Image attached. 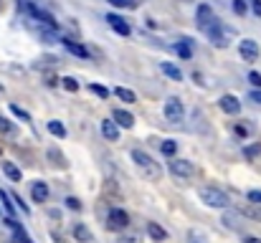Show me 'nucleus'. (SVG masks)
Segmentation results:
<instances>
[{"mask_svg": "<svg viewBox=\"0 0 261 243\" xmlns=\"http://www.w3.org/2000/svg\"><path fill=\"white\" fill-rule=\"evenodd\" d=\"M195 21H198V25H200V28H206V25H211V23L215 21V13L211 10V5H198Z\"/></svg>", "mask_w": 261, "mask_h": 243, "instance_id": "12", "label": "nucleus"}, {"mask_svg": "<svg viewBox=\"0 0 261 243\" xmlns=\"http://www.w3.org/2000/svg\"><path fill=\"white\" fill-rule=\"evenodd\" d=\"M188 241H190V243H206V238H203L198 231H190V233H188Z\"/></svg>", "mask_w": 261, "mask_h": 243, "instance_id": "33", "label": "nucleus"}, {"mask_svg": "<svg viewBox=\"0 0 261 243\" xmlns=\"http://www.w3.org/2000/svg\"><path fill=\"white\" fill-rule=\"evenodd\" d=\"M249 81H251L256 89H261V73H259V71H251V73H249Z\"/></svg>", "mask_w": 261, "mask_h": 243, "instance_id": "31", "label": "nucleus"}, {"mask_svg": "<svg viewBox=\"0 0 261 243\" xmlns=\"http://www.w3.org/2000/svg\"><path fill=\"white\" fill-rule=\"evenodd\" d=\"M117 243H142V241H140L137 236H122V238H119Z\"/></svg>", "mask_w": 261, "mask_h": 243, "instance_id": "35", "label": "nucleus"}, {"mask_svg": "<svg viewBox=\"0 0 261 243\" xmlns=\"http://www.w3.org/2000/svg\"><path fill=\"white\" fill-rule=\"evenodd\" d=\"M223 223L231 228V231H241V228H243V216L238 210H226L223 213Z\"/></svg>", "mask_w": 261, "mask_h": 243, "instance_id": "10", "label": "nucleus"}, {"mask_svg": "<svg viewBox=\"0 0 261 243\" xmlns=\"http://www.w3.org/2000/svg\"><path fill=\"white\" fill-rule=\"evenodd\" d=\"M13 203H18V208H21L23 213H31V210H28V205H25V203L21 200V197H18V195H13Z\"/></svg>", "mask_w": 261, "mask_h": 243, "instance_id": "38", "label": "nucleus"}, {"mask_svg": "<svg viewBox=\"0 0 261 243\" xmlns=\"http://www.w3.org/2000/svg\"><path fill=\"white\" fill-rule=\"evenodd\" d=\"M0 97H5V89L3 86H0Z\"/></svg>", "mask_w": 261, "mask_h": 243, "instance_id": "43", "label": "nucleus"}, {"mask_svg": "<svg viewBox=\"0 0 261 243\" xmlns=\"http://www.w3.org/2000/svg\"><path fill=\"white\" fill-rule=\"evenodd\" d=\"M114 8H137L142 0H109Z\"/></svg>", "mask_w": 261, "mask_h": 243, "instance_id": "25", "label": "nucleus"}, {"mask_svg": "<svg viewBox=\"0 0 261 243\" xmlns=\"http://www.w3.org/2000/svg\"><path fill=\"white\" fill-rule=\"evenodd\" d=\"M71 233H74V238H76L79 243H92V241H94V233H92L84 223H74V225H71Z\"/></svg>", "mask_w": 261, "mask_h": 243, "instance_id": "13", "label": "nucleus"}, {"mask_svg": "<svg viewBox=\"0 0 261 243\" xmlns=\"http://www.w3.org/2000/svg\"><path fill=\"white\" fill-rule=\"evenodd\" d=\"M107 21H109V25H112L114 30H117L119 36H129V33H132V28H129V25L124 23V18H119V15L109 13V15H107Z\"/></svg>", "mask_w": 261, "mask_h": 243, "instance_id": "14", "label": "nucleus"}, {"mask_svg": "<svg viewBox=\"0 0 261 243\" xmlns=\"http://www.w3.org/2000/svg\"><path fill=\"white\" fill-rule=\"evenodd\" d=\"M170 172L175 175V177H193L195 175V165L190 162V160H180V157H172V162H170Z\"/></svg>", "mask_w": 261, "mask_h": 243, "instance_id": "4", "label": "nucleus"}, {"mask_svg": "<svg viewBox=\"0 0 261 243\" xmlns=\"http://www.w3.org/2000/svg\"><path fill=\"white\" fill-rule=\"evenodd\" d=\"M163 112H165V119L172 122V124H180L183 117H185V109H183V101L180 99H167Z\"/></svg>", "mask_w": 261, "mask_h": 243, "instance_id": "3", "label": "nucleus"}, {"mask_svg": "<svg viewBox=\"0 0 261 243\" xmlns=\"http://www.w3.org/2000/svg\"><path fill=\"white\" fill-rule=\"evenodd\" d=\"M251 8H254V13L261 18V0H254V5H251Z\"/></svg>", "mask_w": 261, "mask_h": 243, "instance_id": "40", "label": "nucleus"}, {"mask_svg": "<svg viewBox=\"0 0 261 243\" xmlns=\"http://www.w3.org/2000/svg\"><path fill=\"white\" fill-rule=\"evenodd\" d=\"M249 99H251L254 104H261V89H254V91H251V97H249Z\"/></svg>", "mask_w": 261, "mask_h": 243, "instance_id": "37", "label": "nucleus"}, {"mask_svg": "<svg viewBox=\"0 0 261 243\" xmlns=\"http://www.w3.org/2000/svg\"><path fill=\"white\" fill-rule=\"evenodd\" d=\"M238 53H241V58H243V61H256V58H259V53H261V49H259V43H256V41L243 38V41L238 43Z\"/></svg>", "mask_w": 261, "mask_h": 243, "instance_id": "7", "label": "nucleus"}, {"mask_svg": "<svg viewBox=\"0 0 261 243\" xmlns=\"http://www.w3.org/2000/svg\"><path fill=\"white\" fill-rule=\"evenodd\" d=\"M66 208H71V210H81V200H79V197H66Z\"/></svg>", "mask_w": 261, "mask_h": 243, "instance_id": "30", "label": "nucleus"}, {"mask_svg": "<svg viewBox=\"0 0 261 243\" xmlns=\"http://www.w3.org/2000/svg\"><path fill=\"white\" fill-rule=\"evenodd\" d=\"M147 236H150L152 241H157V243L167 241V231H165L160 223H147Z\"/></svg>", "mask_w": 261, "mask_h": 243, "instance_id": "17", "label": "nucleus"}, {"mask_svg": "<svg viewBox=\"0 0 261 243\" xmlns=\"http://www.w3.org/2000/svg\"><path fill=\"white\" fill-rule=\"evenodd\" d=\"M114 124L129 129V127H135V117L129 112H124V109H114Z\"/></svg>", "mask_w": 261, "mask_h": 243, "instance_id": "15", "label": "nucleus"}, {"mask_svg": "<svg viewBox=\"0 0 261 243\" xmlns=\"http://www.w3.org/2000/svg\"><path fill=\"white\" fill-rule=\"evenodd\" d=\"M206 33H208V38H211V43L213 46H218V49H226V46H228V33H226V30L218 25V23H211V25H206Z\"/></svg>", "mask_w": 261, "mask_h": 243, "instance_id": "6", "label": "nucleus"}, {"mask_svg": "<svg viewBox=\"0 0 261 243\" xmlns=\"http://www.w3.org/2000/svg\"><path fill=\"white\" fill-rule=\"evenodd\" d=\"M89 91H92V94H96V97H101V99H107V97H109V91H107L104 86H99V84H92Z\"/></svg>", "mask_w": 261, "mask_h": 243, "instance_id": "27", "label": "nucleus"}, {"mask_svg": "<svg viewBox=\"0 0 261 243\" xmlns=\"http://www.w3.org/2000/svg\"><path fill=\"white\" fill-rule=\"evenodd\" d=\"M59 81L64 84L66 91H76V89H79V81L74 79V76H66V79H59Z\"/></svg>", "mask_w": 261, "mask_h": 243, "instance_id": "26", "label": "nucleus"}, {"mask_svg": "<svg viewBox=\"0 0 261 243\" xmlns=\"http://www.w3.org/2000/svg\"><path fill=\"white\" fill-rule=\"evenodd\" d=\"M10 109H13V114H16V117H21L23 122H28V119H31V117H28V114L21 109V106H16V104H10Z\"/></svg>", "mask_w": 261, "mask_h": 243, "instance_id": "34", "label": "nucleus"}, {"mask_svg": "<svg viewBox=\"0 0 261 243\" xmlns=\"http://www.w3.org/2000/svg\"><path fill=\"white\" fill-rule=\"evenodd\" d=\"M231 8H234V13H238V15L246 13V3H243V0H234V3H231Z\"/></svg>", "mask_w": 261, "mask_h": 243, "instance_id": "29", "label": "nucleus"}, {"mask_svg": "<svg viewBox=\"0 0 261 243\" xmlns=\"http://www.w3.org/2000/svg\"><path fill=\"white\" fill-rule=\"evenodd\" d=\"M200 203H206L208 208H221V210H226L228 208V195L221 190V188H200Z\"/></svg>", "mask_w": 261, "mask_h": 243, "instance_id": "2", "label": "nucleus"}, {"mask_svg": "<svg viewBox=\"0 0 261 243\" xmlns=\"http://www.w3.org/2000/svg\"><path fill=\"white\" fill-rule=\"evenodd\" d=\"M3 172H5V177L8 180H13V182H21V170H18V167L16 165H13V162H3Z\"/></svg>", "mask_w": 261, "mask_h": 243, "instance_id": "19", "label": "nucleus"}, {"mask_svg": "<svg viewBox=\"0 0 261 243\" xmlns=\"http://www.w3.org/2000/svg\"><path fill=\"white\" fill-rule=\"evenodd\" d=\"M8 243H18V241H8Z\"/></svg>", "mask_w": 261, "mask_h": 243, "instance_id": "44", "label": "nucleus"}, {"mask_svg": "<svg viewBox=\"0 0 261 243\" xmlns=\"http://www.w3.org/2000/svg\"><path fill=\"white\" fill-rule=\"evenodd\" d=\"M175 51H178L183 58H190V56H193V53H190V49H188V43H178V46H175Z\"/></svg>", "mask_w": 261, "mask_h": 243, "instance_id": "28", "label": "nucleus"}, {"mask_svg": "<svg viewBox=\"0 0 261 243\" xmlns=\"http://www.w3.org/2000/svg\"><path fill=\"white\" fill-rule=\"evenodd\" d=\"M243 243H261V238H256V236H246Z\"/></svg>", "mask_w": 261, "mask_h": 243, "instance_id": "42", "label": "nucleus"}, {"mask_svg": "<svg viewBox=\"0 0 261 243\" xmlns=\"http://www.w3.org/2000/svg\"><path fill=\"white\" fill-rule=\"evenodd\" d=\"M46 84H48V86H56V84H59V79H56V76H51V73H48V76H46Z\"/></svg>", "mask_w": 261, "mask_h": 243, "instance_id": "41", "label": "nucleus"}, {"mask_svg": "<svg viewBox=\"0 0 261 243\" xmlns=\"http://www.w3.org/2000/svg\"><path fill=\"white\" fill-rule=\"evenodd\" d=\"M64 46L74 53V56H79V58H86V49L84 46H79V43H74V41H69V38H64Z\"/></svg>", "mask_w": 261, "mask_h": 243, "instance_id": "21", "label": "nucleus"}, {"mask_svg": "<svg viewBox=\"0 0 261 243\" xmlns=\"http://www.w3.org/2000/svg\"><path fill=\"white\" fill-rule=\"evenodd\" d=\"M160 69H163V73H165V76H170L172 81H180V79H183L180 69H178V66H172V64H167V61H163V64H160Z\"/></svg>", "mask_w": 261, "mask_h": 243, "instance_id": "18", "label": "nucleus"}, {"mask_svg": "<svg viewBox=\"0 0 261 243\" xmlns=\"http://www.w3.org/2000/svg\"><path fill=\"white\" fill-rule=\"evenodd\" d=\"M175 152H178V142H172V140H165V142H163V155L175 157Z\"/></svg>", "mask_w": 261, "mask_h": 243, "instance_id": "24", "label": "nucleus"}, {"mask_svg": "<svg viewBox=\"0 0 261 243\" xmlns=\"http://www.w3.org/2000/svg\"><path fill=\"white\" fill-rule=\"evenodd\" d=\"M48 132L53 134V137H59V140H64V137H66V127L61 124V122H48Z\"/></svg>", "mask_w": 261, "mask_h": 243, "instance_id": "22", "label": "nucleus"}, {"mask_svg": "<svg viewBox=\"0 0 261 243\" xmlns=\"http://www.w3.org/2000/svg\"><path fill=\"white\" fill-rule=\"evenodd\" d=\"M46 157H48L51 165L59 167V170H66V167H69V162H66V157H64V152H61L59 147H48V149H46Z\"/></svg>", "mask_w": 261, "mask_h": 243, "instance_id": "11", "label": "nucleus"}, {"mask_svg": "<svg viewBox=\"0 0 261 243\" xmlns=\"http://www.w3.org/2000/svg\"><path fill=\"white\" fill-rule=\"evenodd\" d=\"M259 155V147H246V157H249V160H254Z\"/></svg>", "mask_w": 261, "mask_h": 243, "instance_id": "39", "label": "nucleus"}, {"mask_svg": "<svg viewBox=\"0 0 261 243\" xmlns=\"http://www.w3.org/2000/svg\"><path fill=\"white\" fill-rule=\"evenodd\" d=\"M114 97H119V99L127 101V104H135V101H137L135 91H129V89H124V86H117V89H114Z\"/></svg>", "mask_w": 261, "mask_h": 243, "instance_id": "20", "label": "nucleus"}, {"mask_svg": "<svg viewBox=\"0 0 261 243\" xmlns=\"http://www.w3.org/2000/svg\"><path fill=\"white\" fill-rule=\"evenodd\" d=\"M0 134H16V124H13L10 119L0 117Z\"/></svg>", "mask_w": 261, "mask_h": 243, "instance_id": "23", "label": "nucleus"}, {"mask_svg": "<svg viewBox=\"0 0 261 243\" xmlns=\"http://www.w3.org/2000/svg\"><path fill=\"white\" fill-rule=\"evenodd\" d=\"M48 195H51V190H48V185H46L43 180H36L33 185H31V197H33V203H46Z\"/></svg>", "mask_w": 261, "mask_h": 243, "instance_id": "8", "label": "nucleus"}, {"mask_svg": "<svg viewBox=\"0 0 261 243\" xmlns=\"http://www.w3.org/2000/svg\"><path fill=\"white\" fill-rule=\"evenodd\" d=\"M0 200H3V205H5V210H10V213H13V203H10V197H8L5 193H0Z\"/></svg>", "mask_w": 261, "mask_h": 243, "instance_id": "36", "label": "nucleus"}, {"mask_svg": "<svg viewBox=\"0 0 261 243\" xmlns=\"http://www.w3.org/2000/svg\"><path fill=\"white\" fill-rule=\"evenodd\" d=\"M101 134H104L109 142H117V140H119V127L114 124V122L104 119V122H101Z\"/></svg>", "mask_w": 261, "mask_h": 243, "instance_id": "16", "label": "nucleus"}, {"mask_svg": "<svg viewBox=\"0 0 261 243\" xmlns=\"http://www.w3.org/2000/svg\"><path fill=\"white\" fill-rule=\"evenodd\" d=\"M249 200L254 205H261V190H249Z\"/></svg>", "mask_w": 261, "mask_h": 243, "instance_id": "32", "label": "nucleus"}, {"mask_svg": "<svg viewBox=\"0 0 261 243\" xmlns=\"http://www.w3.org/2000/svg\"><path fill=\"white\" fill-rule=\"evenodd\" d=\"M132 162L142 170V175L147 177V180H160L163 170H160V165H157L147 152H142V149H132Z\"/></svg>", "mask_w": 261, "mask_h": 243, "instance_id": "1", "label": "nucleus"}, {"mask_svg": "<svg viewBox=\"0 0 261 243\" xmlns=\"http://www.w3.org/2000/svg\"><path fill=\"white\" fill-rule=\"evenodd\" d=\"M218 104H221V109H223L226 114H238V112H241V101H238L234 94H223Z\"/></svg>", "mask_w": 261, "mask_h": 243, "instance_id": "9", "label": "nucleus"}, {"mask_svg": "<svg viewBox=\"0 0 261 243\" xmlns=\"http://www.w3.org/2000/svg\"><path fill=\"white\" fill-rule=\"evenodd\" d=\"M107 228L109 231H124V228H129V216L122 208H112L109 218H107Z\"/></svg>", "mask_w": 261, "mask_h": 243, "instance_id": "5", "label": "nucleus"}]
</instances>
